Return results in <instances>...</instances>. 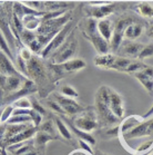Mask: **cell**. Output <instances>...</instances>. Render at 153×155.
I'll return each instance as SVG.
<instances>
[{"mask_svg":"<svg viewBox=\"0 0 153 155\" xmlns=\"http://www.w3.org/2000/svg\"><path fill=\"white\" fill-rule=\"evenodd\" d=\"M32 53L30 51V49H29L28 47H22L20 49V51H19V55H18V57H20L21 59L23 60V61H26V63H28L29 60L32 58Z\"/></svg>","mask_w":153,"mask_h":155,"instance_id":"1f68e13d","label":"cell"},{"mask_svg":"<svg viewBox=\"0 0 153 155\" xmlns=\"http://www.w3.org/2000/svg\"><path fill=\"white\" fill-rule=\"evenodd\" d=\"M144 45L140 42L132 41V40H123L121 46L119 47V51H121L122 55L125 56V58H138L140 51L143 48Z\"/></svg>","mask_w":153,"mask_h":155,"instance_id":"8fae6325","label":"cell"},{"mask_svg":"<svg viewBox=\"0 0 153 155\" xmlns=\"http://www.w3.org/2000/svg\"><path fill=\"white\" fill-rule=\"evenodd\" d=\"M142 120H143L142 117L138 116V115H131V116H128L126 118H124V120L121 122V124L118 126L119 136H122L123 134H125L128 130H130L131 128L136 126V125L141 123Z\"/></svg>","mask_w":153,"mask_h":155,"instance_id":"9a60e30c","label":"cell"},{"mask_svg":"<svg viewBox=\"0 0 153 155\" xmlns=\"http://www.w3.org/2000/svg\"><path fill=\"white\" fill-rule=\"evenodd\" d=\"M0 155H7V153H6V152H5V151H2V153H1V154H0Z\"/></svg>","mask_w":153,"mask_h":155,"instance_id":"f35d334b","label":"cell"},{"mask_svg":"<svg viewBox=\"0 0 153 155\" xmlns=\"http://www.w3.org/2000/svg\"><path fill=\"white\" fill-rule=\"evenodd\" d=\"M97 22L98 21L93 18L88 17L87 19H84L82 22H81V31L83 34L84 38H89L92 35H94L95 32H98L97 30Z\"/></svg>","mask_w":153,"mask_h":155,"instance_id":"ac0fdd59","label":"cell"},{"mask_svg":"<svg viewBox=\"0 0 153 155\" xmlns=\"http://www.w3.org/2000/svg\"><path fill=\"white\" fill-rule=\"evenodd\" d=\"M134 77H136V81H139L140 84L144 87V89H145L146 92L153 95V77H151V76H149L148 74H145L143 71H139V73H136V74H134Z\"/></svg>","mask_w":153,"mask_h":155,"instance_id":"d6986e66","label":"cell"},{"mask_svg":"<svg viewBox=\"0 0 153 155\" xmlns=\"http://www.w3.org/2000/svg\"><path fill=\"white\" fill-rule=\"evenodd\" d=\"M109 107H110L111 113L118 120H122L125 114L124 102H123L122 96L115 91H113L112 88H109Z\"/></svg>","mask_w":153,"mask_h":155,"instance_id":"ba28073f","label":"cell"},{"mask_svg":"<svg viewBox=\"0 0 153 155\" xmlns=\"http://www.w3.org/2000/svg\"><path fill=\"white\" fill-rule=\"evenodd\" d=\"M55 122H56L55 124H56L57 130H58V132L60 133V135H61L63 138H66V140H71V132H70L69 128L66 126V124L63 123L60 118H58V117L55 120Z\"/></svg>","mask_w":153,"mask_h":155,"instance_id":"603a6c76","label":"cell"},{"mask_svg":"<svg viewBox=\"0 0 153 155\" xmlns=\"http://www.w3.org/2000/svg\"><path fill=\"white\" fill-rule=\"evenodd\" d=\"M132 59H129V58H125V57H117L114 60V64H113V66H112L111 69L113 71H122V73H124L126 67L129 66L130 64H131Z\"/></svg>","mask_w":153,"mask_h":155,"instance_id":"44dd1931","label":"cell"},{"mask_svg":"<svg viewBox=\"0 0 153 155\" xmlns=\"http://www.w3.org/2000/svg\"><path fill=\"white\" fill-rule=\"evenodd\" d=\"M153 151V138L150 141L143 142L142 144L136 148L134 155H148L150 152Z\"/></svg>","mask_w":153,"mask_h":155,"instance_id":"cb8c5ba5","label":"cell"},{"mask_svg":"<svg viewBox=\"0 0 153 155\" xmlns=\"http://www.w3.org/2000/svg\"><path fill=\"white\" fill-rule=\"evenodd\" d=\"M152 112H153V108H152Z\"/></svg>","mask_w":153,"mask_h":155,"instance_id":"60d3db41","label":"cell"},{"mask_svg":"<svg viewBox=\"0 0 153 155\" xmlns=\"http://www.w3.org/2000/svg\"><path fill=\"white\" fill-rule=\"evenodd\" d=\"M143 32V26L136 22H133L131 25L125 29L124 31V37L126 38V40H134V39L139 38L140 36L142 35Z\"/></svg>","mask_w":153,"mask_h":155,"instance_id":"ffe728a7","label":"cell"},{"mask_svg":"<svg viewBox=\"0 0 153 155\" xmlns=\"http://www.w3.org/2000/svg\"><path fill=\"white\" fill-rule=\"evenodd\" d=\"M41 132H43V133H47V134L51 135L55 132V125H53L52 122H50V120H48V122H45V123H43L41 125Z\"/></svg>","mask_w":153,"mask_h":155,"instance_id":"d6a6232c","label":"cell"},{"mask_svg":"<svg viewBox=\"0 0 153 155\" xmlns=\"http://www.w3.org/2000/svg\"><path fill=\"white\" fill-rule=\"evenodd\" d=\"M109 86H101L98 89L95 94V108H97V114L101 117L107 125H114L119 123L120 120L111 113L110 107H109Z\"/></svg>","mask_w":153,"mask_h":155,"instance_id":"6da1fadb","label":"cell"},{"mask_svg":"<svg viewBox=\"0 0 153 155\" xmlns=\"http://www.w3.org/2000/svg\"><path fill=\"white\" fill-rule=\"evenodd\" d=\"M76 50H78V40L74 36V31H71L68 38L66 39V41L50 56L53 65H59L72 59Z\"/></svg>","mask_w":153,"mask_h":155,"instance_id":"7a4b0ae2","label":"cell"},{"mask_svg":"<svg viewBox=\"0 0 153 155\" xmlns=\"http://www.w3.org/2000/svg\"><path fill=\"white\" fill-rule=\"evenodd\" d=\"M74 127H76L79 130L84 133H91L98 127V116L97 110L92 108H89L87 110H82L78 114V116L74 120Z\"/></svg>","mask_w":153,"mask_h":155,"instance_id":"3957f363","label":"cell"},{"mask_svg":"<svg viewBox=\"0 0 153 155\" xmlns=\"http://www.w3.org/2000/svg\"><path fill=\"white\" fill-rule=\"evenodd\" d=\"M153 135V117L149 120H142L140 124L128 130L125 134L121 136L123 141H129L133 138H140V137H145V136H152Z\"/></svg>","mask_w":153,"mask_h":155,"instance_id":"8992f818","label":"cell"},{"mask_svg":"<svg viewBox=\"0 0 153 155\" xmlns=\"http://www.w3.org/2000/svg\"><path fill=\"white\" fill-rule=\"evenodd\" d=\"M5 83H6V76H4V75L0 73V87L4 88Z\"/></svg>","mask_w":153,"mask_h":155,"instance_id":"d590c367","label":"cell"},{"mask_svg":"<svg viewBox=\"0 0 153 155\" xmlns=\"http://www.w3.org/2000/svg\"><path fill=\"white\" fill-rule=\"evenodd\" d=\"M0 118H1V109H0Z\"/></svg>","mask_w":153,"mask_h":155,"instance_id":"ab89813d","label":"cell"},{"mask_svg":"<svg viewBox=\"0 0 153 155\" xmlns=\"http://www.w3.org/2000/svg\"><path fill=\"white\" fill-rule=\"evenodd\" d=\"M149 35L153 38V26L151 27V28H150V30H149Z\"/></svg>","mask_w":153,"mask_h":155,"instance_id":"74e56055","label":"cell"},{"mask_svg":"<svg viewBox=\"0 0 153 155\" xmlns=\"http://www.w3.org/2000/svg\"><path fill=\"white\" fill-rule=\"evenodd\" d=\"M48 105H49V107L51 109H53L55 112H57V113H59V114H64L63 113V110H62V108L59 106V104L56 102V101H49L48 102Z\"/></svg>","mask_w":153,"mask_h":155,"instance_id":"836d02e7","label":"cell"},{"mask_svg":"<svg viewBox=\"0 0 153 155\" xmlns=\"http://www.w3.org/2000/svg\"><path fill=\"white\" fill-rule=\"evenodd\" d=\"M71 29H72V24L69 21V22L50 40V42H49L48 45L43 48V50L41 51V56L45 57H45L51 56V55L62 45L63 42L66 41V39L68 38V36H69L70 32H71Z\"/></svg>","mask_w":153,"mask_h":155,"instance_id":"5b68a950","label":"cell"},{"mask_svg":"<svg viewBox=\"0 0 153 155\" xmlns=\"http://www.w3.org/2000/svg\"><path fill=\"white\" fill-rule=\"evenodd\" d=\"M12 106L17 109H31V102L28 97H20L14 101Z\"/></svg>","mask_w":153,"mask_h":155,"instance_id":"4316f807","label":"cell"},{"mask_svg":"<svg viewBox=\"0 0 153 155\" xmlns=\"http://www.w3.org/2000/svg\"><path fill=\"white\" fill-rule=\"evenodd\" d=\"M138 10H139V14L142 17L153 18V6L150 2H146V1L141 2L138 7Z\"/></svg>","mask_w":153,"mask_h":155,"instance_id":"7402d4cb","label":"cell"},{"mask_svg":"<svg viewBox=\"0 0 153 155\" xmlns=\"http://www.w3.org/2000/svg\"><path fill=\"white\" fill-rule=\"evenodd\" d=\"M55 101L62 108L63 113L68 114V115H78V114L83 110V107L79 103H76L74 99L67 98V97H63V96L56 94L55 95Z\"/></svg>","mask_w":153,"mask_h":155,"instance_id":"30bf717a","label":"cell"},{"mask_svg":"<svg viewBox=\"0 0 153 155\" xmlns=\"http://www.w3.org/2000/svg\"><path fill=\"white\" fill-rule=\"evenodd\" d=\"M153 56V44H148V45H144L143 48L140 51L139 56H138V59L140 61H143L146 58H150V57Z\"/></svg>","mask_w":153,"mask_h":155,"instance_id":"f1b7e54d","label":"cell"},{"mask_svg":"<svg viewBox=\"0 0 153 155\" xmlns=\"http://www.w3.org/2000/svg\"><path fill=\"white\" fill-rule=\"evenodd\" d=\"M51 67L53 68V71H56L57 74L62 75L63 73L72 74V73H76V71L84 69L87 67V64L81 58H72V59L68 60L66 63L59 64V65H53L52 64Z\"/></svg>","mask_w":153,"mask_h":155,"instance_id":"52a82bcc","label":"cell"},{"mask_svg":"<svg viewBox=\"0 0 153 155\" xmlns=\"http://www.w3.org/2000/svg\"><path fill=\"white\" fill-rule=\"evenodd\" d=\"M0 73L6 76V77H10V76H22L20 71L14 67L11 59L0 50Z\"/></svg>","mask_w":153,"mask_h":155,"instance_id":"7c38bea8","label":"cell"},{"mask_svg":"<svg viewBox=\"0 0 153 155\" xmlns=\"http://www.w3.org/2000/svg\"><path fill=\"white\" fill-rule=\"evenodd\" d=\"M60 94H61V96H63V97L71 98V99H74L79 96V94H78V92L74 89V87L70 86V85H64V86H62L61 89H60Z\"/></svg>","mask_w":153,"mask_h":155,"instance_id":"484cf974","label":"cell"},{"mask_svg":"<svg viewBox=\"0 0 153 155\" xmlns=\"http://www.w3.org/2000/svg\"><path fill=\"white\" fill-rule=\"evenodd\" d=\"M117 56L113 54H105V55H98L94 57V65L99 68H103V69H111Z\"/></svg>","mask_w":153,"mask_h":155,"instance_id":"e0dca14e","label":"cell"},{"mask_svg":"<svg viewBox=\"0 0 153 155\" xmlns=\"http://www.w3.org/2000/svg\"><path fill=\"white\" fill-rule=\"evenodd\" d=\"M5 134H6V124L0 123V142L5 140Z\"/></svg>","mask_w":153,"mask_h":155,"instance_id":"e575fe53","label":"cell"},{"mask_svg":"<svg viewBox=\"0 0 153 155\" xmlns=\"http://www.w3.org/2000/svg\"><path fill=\"white\" fill-rule=\"evenodd\" d=\"M146 65L143 61H140V60H132L131 64H130L129 66L126 67L124 73L126 74H131V75H134L136 73H139L143 69V68L145 67Z\"/></svg>","mask_w":153,"mask_h":155,"instance_id":"d4e9b609","label":"cell"},{"mask_svg":"<svg viewBox=\"0 0 153 155\" xmlns=\"http://www.w3.org/2000/svg\"><path fill=\"white\" fill-rule=\"evenodd\" d=\"M53 136L52 135H49L47 133H43V132H38L37 134H36V144L38 145V146H45V143L49 142L50 140H52Z\"/></svg>","mask_w":153,"mask_h":155,"instance_id":"f546056e","label":"cell"},{"mask_svg":"<svg viewBox=\"0 0 153 155\" xmlns=\"http://www.w3.org/2000/svg\"><path fill=\"white\" fill-rule=\"evenodd\" d=\"M70 155H78V151H74V152H72ZM82 155H92V154H90V153H87L86 151H83V153H82Z\"/></svg>","mask_w":153,"mask_h":155,"instance_id":"8d00e7d4","label":"cell"},{"mask_svg":"<svg viewBox=\"0 0 153 155\" xmlns=\"http://www.w3.org/2000/svg\"><path fill=\"white\" fill-rule=\"evenodd\" d=\"M14 110V107L12 105H7L2 110H1V118H0V123L1 124H7V122L9 120L12 113Z\"/></svg>","mask_w":153,"mask_h":155,"instance_id":"4dcf8cb0","label":"cell"},{"mask_svg":"<svg viewBox=\"0 0 153 155\" xmlns=\"http://www.w3.org/2000/svg\"><path fill=\"white\" fill-rule=\"evenodd\" d=\"M88 40H90L92 46L94 47V49L97 50V53L99 55H105L109 54L110 51V45L109 41H107L105 39H103L99 35V32H95L94 35H92L91 37L88 38Z\"/></svg>","mask_w":153,"mask_h":155,"instance_id":"4fadbf2b","label":"cell"},{"mask_svg":"<svg viewBox=\"0 0 153 155\" xmlns=\"http://www.w3.org/2000/svg\"><path fill=\"white\" fill-rule=\"evenodd\" d=\"M131 24H133V19L132 18H121L117 21V24L113 26V32H112V37L111 40L109 42L110 45V49L117 50L119 49V47L121 46L122 41H123V38H124V31L125 29L128 28Z\"/></svg>","mask_w":153,"mask_h":155,"instance_id":"277c9868","label":"cell"},{"mask_svg":"<svg viewBox=\"0 0 153 155\" xmlns=\"http://www.w3.org/2000/svg\"><path fill=\"white\" fill-rule=\"evenodd\" d=\"M24 79H27V78L24 77L23 75L22 76H10V77H6V83H5V86L2 89H5L6 92L16 94L21 88V85H22Z\"/></svg>","mask_w":153,"mask_h":155,"instance_id":"2e32d148","label":"cell"},{"mask_svg":"<svg viewBox=\"0 0 153 155\" xmlns=\"http://www.w3.org/2000/svg\"><path fill=\"white\" fill-rule=\"evenodd\" d=\"M93 7L88 8V15L90 18L93 19H105L107 16L113 12L114 10V5L108 4V2H91Z\"/></svg>","mask_w":153,"mask_h":155,"instance_id":"9c48e42d","label":"cell"},{"mask_svg":"<svg viewBox=\"0 0 153 155\" xmlns=\"http://www.w3.org/2000/svg\"><path fill=\"white\" fill-rule=\"evenodd\" d=\"M97 30L99 35L107 41L110 42L112 37V32H113V25L109 19H101L97 22Z\"/></svg>","mask_w":153,"mask_h":155,"instance_id":"5bb4252c","label":"cell"},{"mask_svg":"<svg viewBox=\"0 0 153 155\" xmlns=\"http://www.w3.org/2000/svg\"><path fill=\"white\" fill-rule=\"evenodd\" d=\"M0 50L7 55L11 60H14V57H12V54H11L10 47H9V44L7 42V39L5 37V35L2 34V31L0 30Z\"/></svg>","mask_w":153,"mask_h":155,"instance_id":"83f0119b","label":"cell"}]
</instances>
